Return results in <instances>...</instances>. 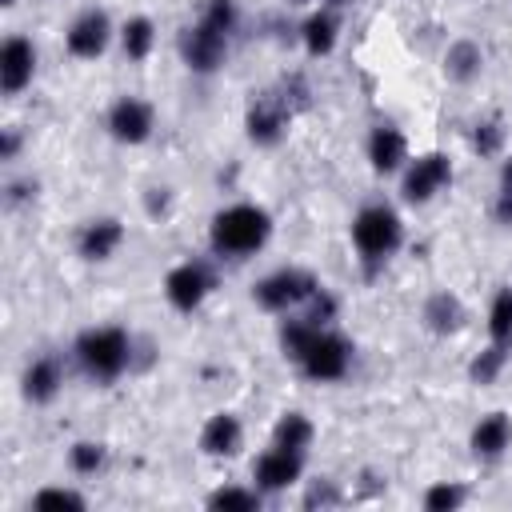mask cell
Wrapping results in <instances>:
<instances>
[{"instance_id":"cell-1","label":"cell","mask_w":512,"mask_h":512,"mask_svg":"<svg viewBox=\"0 0 512 512\" xmlns=\"http://www.w3.org/2000/svg\"><path fill=\"white\" fill-rule=\"evenodd\" d=\"M272 232V220L256 204H232L212 220V248L224 256H248L256 252Z\"/></svg>"},{"instance_id":"cell-2","label":"cell","mask_w":512,"mask_h":512,"mask_svg":"<svg viewBox=\"0 0 512 512\" xmlns=\"http://www.w3.org/2000/svg\"><path fill=\"white\" fill-rule=\"evenodd\" d=\"M400 216L388 208V204H368V208H360V216L352 220V240H356V248H360V256L364 260H384V256H392L396 248H400Z\"/></svg>"},{"instance_id":"cell-3","label":"cell","mask_w":512,"mask_h":512,"mask_svg":"<svg viewBox=\"0 0 512 512\" xmlns=\"http://www.w3.org/2000/svg\"><path fill=\"white\" fill-rule=\"evenodd\" d=\"M76 356L88 376L96 380H116L128 364V336L120 328H88L76 340Z\"/></svg>"},{"instance_id":"cell-4","label":"cell","mask_w":512,"mask_h":512,"mask_svg":"<svg viewBox=\"0 0 512 512\" xmlns=\"http://www.w3.org/2000/svg\"><path fill=\"white\" fill-rule=\"evenodd\" d=\"M312 292H316V276L312 272H304V268H280V272H272V276H264L256 284V304L268 308V312H284V308L308 300Z\"/></svg>"},{"instance_id":"cell-5","label":"cell","mask_w":512,"mask_h":512,"mask_svg":"<svg viewBox=\"0 0 512 512\" xmlns=\"http://www.w3.org/2000/svg\"><path fill=\"white\" fill-rule=\"evenodd\" d=\"M348 344L340 336H328V332H316V340L308 344V352L300 356V368L312 376V380H340L348 372Z\"/></svg>"},{"instance_id":"cell-6","label":"cell","mask_w":512,"mask_h":512,"mask_svg":"<svg viewBox=\"0 0 512 512\" xmlns=\"http://www.w3.org/2000/svg\"><path fill=\"white\" fill-rule=\"evenodd\" d=\"M448 180H452V164H448V156H440V152L416 156L412 168H408V176H404V200L424 204V200H432Z\"/></svg>"},{"instance_id":"cell-7","label":"cell","mask_w":512,"mask_h":512,"mask_svg":"<svg viewBox=\"0 0 512 512\" xmlns=\"http://www.w3.org/2000/svg\"><path fill=\"white\" fill-rule=\"evenodd\" d=\"M208 288H212L208 268H204V264H192V260L180 264V268H172L168 280H164L168 304H172L176 312H192V308H200V300L208 296Z\"/></svg>"},{"instance_id":"cell-8","label":"cell","mask_w":512,"mask_h":512,"mask_svg":"<svg viewBox=\"0 0 512 512\" xmlns=\"http://www.w3.org/2000/svg\"><path fill=\"white\" fill-rule=\"evenodd\" d=\"M228 36L220 32V28H212L208 20H200L196 28H188L184 32V60H188V68H196V72H212V68H220V60H224V44Z\"/></svg>"},{"instance_id":"cell-9","label":"cell","mask_w":512,"mask_h":512,"mask_svg":"<svg viewBox=\"0 0 512 512\" xmlns=\"http://www.w3.org/2000/svg\"><path fill=\"white\" fill-rule=\"evenodd\" d=\"M36 72V48L24 36H8L0 48V88L8 96H16Z\"/></svg>"},{"instance_id":"cell-10","label":"cell","mask_w":512,"mask_h":512,"mask_svg":"<svg viewBox=\"0 0 512 512\" xmlns=\"http://www.w3.org/2000/svg\"><path fill=\"white\" fill-rule=\"evenodd\" d=\"M300 468H304V452H292V448H268L260 460H256V484L264 492H280L288 484L300 480Z\"/></svg>"},{"instance_id":"cell-11","label":"cell","mask_w":512,"mask_h":512,"mask_svg":"<svg viewBox=\"0 0 512 512\" xmlns=\"http://www.w3.org/2000/svg\"><path fill=\"white\" fill-rule=\"evenodd\" d=\"M108 128H112L116 140H124V144H140V140L152 136V108H148L144 100H136V96H124V100L112 104V112H108Z\"/></svg>"},{"instance_id":"cell-12","label":"cell","mask_w":512,"mask_h":512,"mask_svg":"<svg viewBox=\"0 0 512 512\" xmlns=\"http://www.w3.org/2000/svg\"><path fill=\"white\" fill-rule=\"evenodd\" d=\"M108 32H112L108 16L92 8V12H84V16L68 28V52L80 56V60H96V56L108 48Z\"/></svg>"},{"instance_id":"cell-13","label":"cell","mask_w":512,"mask_h":512,"mask_svg":"<svg viewBox=\"0 0 512 512\" xmlns=\"http://www.w3.org/2000/svg\"><path fill=\"white\" fill-rule=\"evenodd\" d=\"M288 104L280 96H260L252 108H248V136L256 144H276L288 128Z\"/></svg>"},{"instance_id":"cell-14","label":"cell","mask_w":512,"mask_h":512,"mask_svg":"<svg viewBox=\"0 0 512 512\" xmlns=\"http://www.w3.org/2000/svg\"><path fill=\"white\" fill-rule=\"evenodd\" d=\"M240 440H244V428H240V420L232 412H216L200 432V448L208 456H232L240 448Z\"/></svg>"},{"instance_id":"cell-15","label":"cell","mask_w":512,"mask_h":512,"mask_svg":"<svg viewBox=\"0 0 512 512\" xmlns=\"http://www.w3.org/2000/svg\"><path fill=\"white\" fill-rule=\"evenodd\" d=\"M404 156H408V144H404V136H400L396 128L380 124V128L368 136V160H372L376 172H396V168L404 164Z\"/></svg>"},{"instance_id":"cell-16","label":"cell","mask_w":512,"mask_h":512,"mask_svg":"<svg viewBox=\"0 0 512 512\" xmlns=\"http://www.w3.org/2000/svg\"><path fill=\"white\" fill-rule=\"evenodd\" d=\"M120 240H124V228H120V220H92L84 232H80V256L84 260H108L116 248H120Z\"/></svg>"},{"instance_id":"cell-17","label":"cell","mask_w":512,"mask_h":512,"mask_svg":"<svg viewBox=\"0 0 512 512\" xmlns=\"http://www.w3.org/2000/svg\"><path fill=\"white\" fill-rule=\"evenodd\" d=\"M512 444V420L504 416V412H492V416H484L476 428H472V452L476 456H500L504 448Z\"/></svg>"},{"instance_id":"cell-18","label":"cell","mask_w":512,"mask_h":512,"mask_svg":"<svg viewBox=\"0 0 512 512\" xmlns=\"http://www.w3.org/2000/svg\"><path fill=\"white\" fill-rule=\"evenodd\" d=\"M56 392H60V364H56L52 356L32 360L28 372H24V396H28L32 404H48Z\"/></svg>"},{"instance_id":"cell-19","label":"cell","mask_w":512,"mask_h":512,"mask_svg":"<svg viewBox=\"0 0 512 512\" xmlns=\"http://www.w3.org/2000/svg\"><path fill=\"white\" fill-rule=\"evenodd\" d=\"M480 64H484V56H480V48H476L472 40H456V44L448 48V56H444L448 76L460 80V84H468V80L480 72Z\"/></svg>"},{"instance_id":"cell-20","label":"cell","mask_w":512,"mask_h":512,"mask_svg":"<svg viewBox=\"0 0 512 512\" xmlns=\"http://www.w3.org/2000/svg\"><path fill=\"white\" fill-rule=\"evenodd\" d=\"M424 320H428L432 332H452V328L460 324V304H456V296L432 292L428 304H424Z\"/></svg>"},{"instance_id":"cell-21","label":"cell","mask_w":512,"mask_h":512,"mask_svg":"<svg viewBox=\"0 0 512 512\" xmlns=\"http://www.w3.org/2000/svg\"><path fill=\"white\" fill-rule=\"evenodd\" d=\"M120 40H124V52H128L132 60H144V56L152 52V40H156V28H152V20H148V16H132V20L124 24V32H120Z\"/></svg>"},{"instance_id":"cell-22","label":"cell","mask_w":512,"mask_h":512,"mask_svg":"<svg viewBox=\"0 0 512 512\" xmlns=\"http://www.w3.org/2000/svg\"><path fill=\"white\" fill-rule=\"evenodd\" d=\"M316 332H320V324H312L308 316H304V320H288V324L280 328V348H284V356L300 360V356L308 352V344L316 340Z\"/></svg>"},{"instance_id":"cell-23","label":"cell","mask_w":512,"mask_h":512,"mask_svg":"<svg viewBox=\"0 0 512 512\" xmlns=\"http://www.w3.org/2000/svg\"><path fill=\"white\" fill-rule=\"evenodd\" d=\"M332 44H336V20H332L328 12H316V16L304 24V48H308L312 56H324V52H332Z\"/></svg>"},{"instance_id":"cell-24","label":"cell","mask_w":512,"mask_h":512,"mask_svg":"<svg viewBox=\"0 0 512 512\" xmlns=\"http://www.w3.org/2000/svg\"><path fill=\"white\" fill-rule=\"evenodd\" d=\"M276 444H280V448H292V452H304V448L312 444V424H308V416L288 412V416L276 424Z\"/></svg>"},{"instance_id":"cell-25","label":"cell","mask_w":512,"mask_h":512,"mask_svg":"<svg viewBox=\"0 0 512 512\" xmlns=\"http://www.w3.org/2000/svg\"><path fill=\"white\" fill-rule=\"evenodd\" d=\"M488 332H492L496 344L512 340V288H500L496 292V300L488 308Z\"/></svg>"},{"instance_id":"cell-26","label":"cell","mask_w":512,"mask_h":512,"mask_svg":"<svg viewBox=\"0 0 512 512\" xmlns=\"http://www.w3.org/2000/svg\"><path fill=\"white\" fill-rule=\"evenodd\" d=\"M504 356H508L504 344H492L488 352H480V356L472 360V368H468L472 380H476V384H492V380L500 376V368H504Z\"/></svg>"},{"instance_id":"cell-27","label":"cell","mask_w":512,"mask_h":512,"mask_svg":"<svg viewBox=\"0 0 512 512\" xmlns=\"http://www.w3.org/2000/svg\"><path fill=\"white\" fill-rule=\"evenodd\" d=\"M464 504V488L460 484H432L428 492H424V508L428 512H452V508H460Z\"/></svg>"},{"instance_id":"cell-28","label":"cell","mask_w":512,"mask_h":512,"mask_svg":"<svg viewBox=\"0 0 512 512\" xmlns=\"http://www.w3.org/2000/svg\"><path fill=\"white\" fill-rule=\"evenodd\" d=\"M500 144H504V128H500L496 120L476 124V132H472V148H476L480 156H496V152H500Z\"/></svg>"},{"instance_id":"cell-29","label":"cell","mask_w":512,"mask_h":512,"mask_svg":"<svg viewBox=\"0 0 512 512\" xmlns=\"http://www.w3.org/2000/svg\"><path fill=\"white\" fill-rule=\"evenodd\" d=\"M68 460H72V468L76 472H96L100 464H104V448L100 444H92V440H80V444H72V452H68Z\"/></svg>"},{"instance_id":"cell-30","label":"cell","mask_w":512,"mask_h":512,"mask_svg":"<svg viewBox=\"0 0 512 512\" xmlns=\"http://www.w3.org/2000/svg\"><path fill=\"white\" fill-rule=\"evenodd\" d=\"M32 508H84V496L72 488H44L32 496Z\"/></svg>"},{"instance_id":"cell-31","label":"cell","mask_w":512,"mask_h":512,"mask_svg":"<svg viewBox=\"0 0 512 512\" xmlns=\"http://www.w3.org/2000/svg\"><path fill=\"white\" fill-rule=\"evenodd\" d=\"M208 504H212V508H256L260 496L248 492V488H220V492L208 496Z\"/></svg>"},{"instance_id":"cell-32","label":"cell","mask_w":512,"mask_h":512,"mask_svg":"<svg viewBox=\"0 0 512 512\" xmlns=\"http://www.w3.org/2000/svg\"><path fill=\"white\" fill-rule=\"evenodd\" d=\"M204 20L228 36V32H232V24H236V4H232V0H208V12H204Z\"/></svg>"},{"instance_id":"cell-33","label":"cell","mask_w":512,"mask_h":512,"mask_svg":"<svg viewBox=\"0 0 512 512\" xmlns=\"http://www.w3.org/2000/svg\"><path fill=\"white\" fill-rule=\"evenodd\" d=\"M332 316H336V300L316 284V292L308 296V320H312V324H324V320H332Z\"/></svg>"},{"instance_id":"cell-34","label":"cell","mask_w":512,"mask_h":512,"mask_svg":"<svg viewBox=\"0 0 512 512\" xmlns=\"http://www.w3.org/2000/svg\"><path fill=\"white\" fill-rule=\"evenodd\" d=\"M304 504H308V508H316V504H320V508H332V504H340V492H336V484H332V480H320V484H312V488H308Z\"/></svg>"},{"instance_id":"cell-35","label":"cell","mask_w":512,"mask_h":512,"mask_svg":"<svg viewBox=\"0 0 512 512\" xmlns=\"http://www.w3.org/2000/svg\"><path fill=\"white\" fill-rule=\"evenodd\" d=\"M496 220L500 224H512V192L500 188V200H496Z\"/></svg>"},{"instance_id":"cell-36","label":"cell","mask_w":512,"mask_h":512,"mask_svg":"<svg viewBox=\"0 0 512 512\" xmlns=\"http://www.w3.org/2000/svg\"><path fill=\"white\" fill-rule=\"evenodd\" d=\"M16 144H20V136H16V132H4V144H0L4 160H12V156H16Z\"/></svg>"},{"instance_id":"cell-37","label":"cell","mask_w":512,"mask_h":512,"mask_svg":"<svg viewBox=\"0 0 512 512\" xmlns=\"http://www.w3.org/2000/svg\"><path fill=\"white\" fill-rule=\"evenodd\" d=\"M500 188L512 192V160H504V168H500Z\"/></svg>"},{"instance_id":"cell-38","label":"cell","mask_w":512,"mask_h":512,"mask_svg":"<svg viewBox=\"0 0 512 512\" xmlns=\"http://www.w3.org/2000/svg\"><path fill=\"white\" fill-rule=\"evenodd\" d=\"M4 4H16V0H4Z\"/></svg>"},{"instance_id":"cell-39","label":"cell","mask_w":512,"mask_h":512,"mask_svg":"<svg viewBox=\"0 0 512 512\" xmlns=\"http://www.w3.org/2000/svg\"><path fill=\"white\" fill-rule=\"evenodd\" d=\"M296 4H308V0H296Z\"/></svg>"},{"instance_id":"cell-40","label":"cell","mask_w":512,"mask_h":512,"mask_svg":"<svg viewBox=\"0 0 512 512\" xmlns=\"http://www.w3.org/2000/svg\"><path fill=\"white\" fill-rule=\"evenodd\" d=\"M332 4H344V0H332Z\"/></svg>"}]
</instances>
